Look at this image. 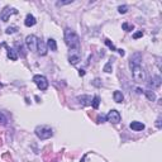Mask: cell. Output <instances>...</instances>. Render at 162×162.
Segmentation results:
<instances>
[{"instance_id": "cell-1", "label": "cell", "mask_w": 162, "mask_h": 162, "mask_svg": "<svg viewBox=\"0 0 162 162\" xmlns=\"http://www.w3.org/2000/svg\"><path fill=\"white\" fill-rule=\"evenodd\" d=\"M65 43L70 51H80V38L71 28L65 29Z\"/></svg>"}, {"instance_id": "cell-2", "label": "cell", "mask_w": 162, "mask_h": 162, "mask_svg": "<svg viewBox=\"0 0 162 162\" xmlns=\"http://www.w3.org/2000/svg\"><path fill=\"white\" fill-rule=\"evenodd\" d=\"M129 69L132 71V77L136 83H143V81H146V71L141 65L129 63Z\"/></svg>"}, {"instance_id": "cell-3", "label": "cell", "mask_w": 162, "mask_h": 162, "mask_svg": "<svg viewBox=\"0 0 162 162\" xmlns=\"http://www.w3.org/2000/svg\"><path fill=\"white\" fill-rule=\"evenodd\" d=\"M34 132H36V136H37L39 139H42V141L48 139V138H51V137L53 136L52 128H51V127H47V126H38Z\"/></svg>"}, {"instance_id": "cell-4", "label": "cell", "mask_w": 162, "mask_h": 162, "mask_svg": "<svg viewBox=\"0 0 162 162\" xmlns=\"http://www.w3.org/2000/svg\"><path fill=\"white\" fill-rule=\"evenodd\" d=\"M33 83L37 85V87L39 90H42V91L48 89V81L43 75H34L33 76Z\"/></svg>"}, {"instance_id": "cell-5", "label": "cell", "mask_w": 162, "mask_h": 162, "mask_svg": "<svg viewBox=\"0 0 162 162\" xmlns=\"http://www.w3.org/2000/svg\"><path fill=\"white\" fill-rule=\"evenodd\" d=\"M37 43H38V38L34 36V34H31V36H27L25 38V45H27V48L32 52H37Z\"/></svg>"}, {"instance_id": "cell-6", "label": "cell", "mask_w": 162, "mask_h": 162, "mask_svg": "<svg viewBox=\"0 0 162 162\" xmlns=\"http://www.w3.org/2000/svg\"><path fill=\"white\" fill-rule=\"evenodd\" d=\"M105 119H106V122H109V123L118 124L119 122L122 120V117H120V114H119V112H118V110H115V109H112L109 113L106 114Z\"/></svg>"}, {"instance_id": "cell-7", "label": "cell", "mask_w": 162, "mask_h": 162, "mask_svg": "<svg viewBox=\"0 0 162 162\" xmlns=\"http://www.w3.org/2000/svg\"><path fill=\"white\" fill-rule=\"evenodd\" d=\"M18 14V10L15 8H10V6H6L3 11H2V14H0V19H2L3 22H8L10 15H15Z\"/></svg>"}, {"instance_id": "cell-8", "label": "cell", "mask_w": 162, "mask_h": 162, "mask_svg": "<svg viewBox=\"0 0 162 162\" xmlns=\"http://www.w3.org/2000/svg\"><path fill=\"white\" fill-rule=\"evenodd\" d=\"M81 60V56H80V52L79 51H70V56H69V61L72 66L77 65L79 61Z\"/></svg>"}, {"instance_id": "cell-9", "label": "cell", "mask_w": 162, "mask_h": 162, "mask_svg": "<svg viewBox=\"0 0 162 162\" xmlns=\"http://www.w3.org/2000/svg\"><path fill=\"white\" fill-rule=\"evenodd\" d=\"M37 53H38V55H40V56H46L47 55V46L40 39H38V43H37Z\"/></svg>"}, {"instance_id": "cell-10", "label": "cell", "mask_w": 162, "mask_h": 162, "mask_svg": "<svg viewBox=\"0 0 162 162\" xmlns=\"http://www.w3.org/2000/svg\"><path fill=\"white\" fill-rule=\"evenodd\" d=\"M148 86L152 87V89H156V87H160L161 86V77L158 75H155L151 77V80L148 81Z\"/></svg>"}, {"instance_id": "cell-11", "label": "cell", "mask_w": 162, "mask_h": 162, "mask_svg": "<svg viewBox=\"0 0 162 162\" xmlns=\"http://www.w3.org/2000/svg\"><path fill=\"white\" fill-rule=\"evenodd\" d=\"M3 46L6 48V55H8V57H9L11 61H17V60H18V53H17V51H15L14 48L8 47L5 43H3Z\"/></svg>"}, {"instance_id": "cell-12", "label": "cell", "mask_w": 162, "mask_h": 162, "mask_svg": "<svg viewBox=\"0 0 162 162\" xmlns=\"http://www.w3.org/2000/svg\"><path fill=\"white\" fill-rule=\"evenodd\" d=\"M129 127H130L132 130H136V132H141V130H143L146 128V126L142 123V122H137V120L132 122V123L129 124Z\"/></svg>"}, {"instance_id": "cell-13", "label": "cell", "mask_w": 162, "mask_h": 162, "mask_svg": "<svg viewBox=\"0 0 162 162\" xmlns=\"http://www.w3.org/2000/svg\"><path fill=\"white\" fill-rule=\"evenodd\" d=\"M76 100L83 105V106H86V105H91V96H89V95H81V96H77L76 98Z\"/></svg>"}, {"instance_id": "cell-14", "label": "cell", "mask_w": 162, "mask_h": 162, "mask_svg": "<svg viewBox=\"0 0 162 162\" xmlns=\"http://www.w3.org/2000/svg\"><path fill=\"white\" fill-rule=\"evenodd\" d=\"M36 23H37V20H36V18H34V15L28 14V15L25 17V20H24L25 27H33V25H36Z\"/></svg>"}, {"instance_id": "cell-15", "label": "cell", "mask_w": 162, "mask_h": 162, "mask_svg": "<svg viewBox=\"0 0 162 162\" xmlns=\"http://www.w3.org/2000/svg\"><path fill=\"white\" fill-rule=\"evenodd\" d=\"M46 46H47L51 51H53V52L57 51V43H56V40L53 39V38H48V39H47V43H46Z\"/></svg>"}, {"instance_id": "cell-16", "label": "cell", "mask_w": 162, "mask_h": 162, "mask_svg": "<svg viewBox=\"0 0 162 162\" xmlns=\"http://www.w3.org/2000/svg\"><path fill=\"white\" fill-rule=\"evenodd\" d=\"M113 98H114V101H115V103H122V101L124 100L123 94H122V91H119V90H115V91H114Z\"/></svg>"}, {"instance_id": "cell-17", "label": "cell", "mask_w": 162, "mask_h": 162, "mask_svg": "<svg viewBox=\"0 0 162 162\" xmlns=\"http://www.w3.org/2000/svg\"><path fill=\"white\" fill-rule=\"evenodd\" d=\"M143 94L147 96L148 100H151V101H155V100H156V94H155L153 91H151V90H144Z\"/></svg>"}, {"instance_id": "cell-18", "label": "cell", "mask_w": 162, "mask_h": 162, "mask_svg": "<svg viewBox=\"0 0 162 162\" xmlns=\"http://www.w3.org/2000/svg\"><path fill=\"white\" fill-rule=\"evenodd\" d=\"M99 104H100V98L98 95H95V96L92 98V100H91V106L94 108V109H98Z\"/></svg>"}, {"instance_id": "cell-19", "label": "cell", "mask_w": 162, "mask_h": 162, "mask_svg": "<svg viewBox=\"0 0 162 162\" xmlns=\"http://www.w3.org/2000/svg\"><path fill=\"white\" fill-rule=\"evenodd\" d=\"M122 28H123L126 32H130V31H133V29H134V27H133V24H129V23L124 22L123 24H122Z\"/></svg>"}, {"instance_id": "cell-20", "label": "cell", "mask_w": 162, "mask_h": 162, "mask_svg": "<svg viewBox=\"0 0 162 162\" xmlns=\"http://www.w3.org/2000/svg\"><path fill=\"white\" fill-rule=\"evenodd\" d=\"M17 32H18L17 27H8V28L5 29V33H6V34H14V33H17Z\"/></svg>"}, {"instance_id": "cell-21", "label": "cell", "mask_w": 162, "mask_h": 162, "mask_svg": "<svg viewBox=\"0 0 162 162\" xmlns=\"http://www.w3.org/2000/svg\"><path fill=\"white\" fill-rule=\"evenodd\" d=\"M112 70H113V65H112V62H110V61H109V62H106V65L104 66V71H105L106 74H110Z\"/></svg>"}, {"instance_id": "cell-22", "label": "cell", "mask_w": 162, "mask_h": 162, "mask_svg": "<svg viewBox=\"0 0 162 162\" xmlns=\"http://www.w3.org/2000/svg\"><path fill=\"white\" fill-rule=\"evenodd\" d=\"M118 11L120 13V14H126V13L128 11V6L127 5H119L118 6Z\"/></svg>"}, {"instance_id": "cell-23", "label": "cell", "mask_w": 162, "mask_h": 162, "mask_svg": "<svg viewBox=\"0 0 162 162\" xmlns=\"http://www.w3.org/2000/svg\"><path fill=\"white\" fill-rule=\"evenodd\" d=\"M104 42H105V45H106L108 47H109L112 51H117V48H115V46L113 45V42H110V39H105Z\"/></svg>"}, {"instance_id": "cell-24", "label": "cell", "mask_w": 162, "mask_h": 162, "mask_svg": "<svg viewBox=\"0 0 162 162\" xmlns=\"http://www.w3.org/2000/svg\"><path fill=\"white\" fill-rule=\"evenodd\" d=\"M0 123L4 124V126L8 123V119H6V117H5L3 113H0Z\"/></svg>"}, {"instance_id": "cell-25", "label": "cell", "mask_w": 162, "mask_h": 162, "mask_svg": "<svg viewBox=\"0 0 162 162\" xmlns=\"http://www.w3.org/2000/svg\"><path fill=\"white\" fill-rule=\"evenodd\" d=\"M17 47H18L19 52L22 53V57H24V56H25V52H24V48H23V46H22V45H19V43H17Z\"/></svg>"}, {"instance_id": "cell-26", "label": "cell", "mask_w": 162, "mask_h": 162, "mask_svg": "<svg viewBox=\"0 0 162 162\" xmlns=\"http://www.w3.org/2000/svg\"><path fill=\"white\" fill-rule=\"evenodd\" d=\"M72 0H66V2H57V6H61V5H66V4H71Z\"/></svg>"}, {"instance_id": "cell-27", "label": "cell", "mask_w": 162, "mask_h": 162, "mask_svg": "<svg viewBox=\"0 0 162 162\" xmlns=\"http://www.w3.org/2000/svg\"><path fill=\"white\" fill-rule=\"evenodd\" d=\"M142 36H143V32L139 31V32H137V33H134V34H133V38H134V39H137V38H139V37H142Z\"/></svg>"}, {"instance_id": "cell-28", "label": "cell", "mask_w": 162, "mask_h": 162, "mask_svg": "<svg viewBox=\"0 0 162 162\" xmlns=\"http://www.w3.org/2000/svg\"><path fill=\"white\" fill-rule=\"evenodd\" d=\"M156 127H157L158 129H161V117H158L157 120H156Z\"/></svg>"}, {"instance_id": "cell-29", "label": "cell", "mask_w": 162, "mask_h": 162, "mask_svg": "<svg viewBox=\"0 0 162 162\" xmlns=\"http://www.w3.org/2000/svg\"><path fill=\"white\" fill-rule=\"evenodd\" d=\"M104 120H105V117H104V115H99V117H98V123H104Z\"/></svg>"}, {"instance_id": "cell-30", "label": "cell", "mask_w": 162, "mask_h": 162, "mask_svg": "<svg viewBox=\"0 0 162 162\" xmlns=\"http://www.w3.org/2000/svg\"><path fill=\"white\" fill-rule=\"evenodd\" d=\"M117 51L119 52V55H120V56H124V55H126V52H124V49H117Z\"/></svg>"}, {"instance_id": "cell-31", "label": "cell", "mask_w": 162, "mask_h": 162, "mask_svg": "<svg viewBox=\"0 0 162 162\" xmlns=\"http://www.w3.org/2000/svg\"><path fill=\"white\" fill-rule=\"evenodd\" d=\"M79 75L80 76H85V70H79Z\"/></svg>"}]
</instances>
